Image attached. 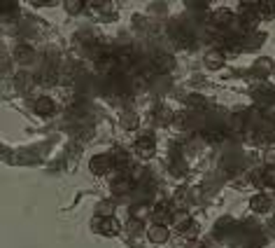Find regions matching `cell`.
Returning a JSON list of instances; mask_svg holds the SVG:
<instances>
[{
	"label": "cell",
	"instance_id": "obj_21",
	"mask_svg": "<svg viewBox=\"0 0 275 248\" xmlns=\"http://www.w3.org/2000/svg\"><path fill=\"white\" fill-rule=\"evenodd\" d=\"M196 234H199V227H196L194 223H191V225L182 232V237H187V239H196Z\"/></svg>",
	"mask_w": 275,
	"mask_h": 248
},
{
	"label": "cell",
	"instance_id": "obj_10",
	"mask_svg": "<svg viewBox=\"0 0 275 248\" xmlns=\"http://www.w3.org/2000/svg\"><path fill=\"white\" fill-rule=\"evenodd\" d=\"M112 192L115 194H126L131 190V180H129V176H122V178H115L112 180Z\"/></svg>",
	"mask_w": 275,
	"mask_h": 248
},
{
	"label": "cell",
	"instance_id": "obj_20",
	"mask_svg": "<svg viewBox=\"0 0 275 248\" xmlns=\"http://www.w3.org/2000/svg\"><path fill=\"white\" fill-rule=\"evenodd\" d=\"M264 162H266L268 169H275V147H268L266 155H264Z\"/></svg>",
	"mask_w": 275,
	"mask_h": 248
},
{
	"label": "cell",
	"instance_id": "obj_1",
	"mask_svg": "<svg viewBox=\"0 0 275 248\" xmlns=\"http://www.w3.org/2000/svg\"><path fill=\"white\" fill-rule=\"evenodd\" d=\"M93 227H96L100 234H105V237H115V234H119V223H117L115 216H110V218L98 216L96 220H93Z\"/></svg>",
	"mask_w": 275,
	"mask_h": 248
},
{
	"label": "cell",
	"instance_id": "obj_24",
	"mask_svg": "<svg viewBox=\"0 0 275 248\" xmlns=\"http://www.w3.org/2000/svg\"><path fill=\"white\" fill-rule=\"evenodd\" d=\"M191 106H203V99L201 96H191Z\"/></svg>",
	"mask_w": 275,
	"mask_h": 248
},
{
	"label": "cell",
	"instance_id": "obj_9",
	"mask_svg": "<svg viewBox=\"0 0 275 248\" xmlns=\"http://www.w3.org/2000/svg\"><path fill=\"white\" fill-rule=\"evenodd\" d=\"M14 59H16V63H31L33 61V49L28 45H19L14 52Z\"/></svg>",
	"mask_w": 275,
	"mask_h": 248
},
{
	"label": "cell",
	"instance_id": "obj_19",
	"mask_svg": "<svg viewBox=\"0 0 275 248\" xmlns=\"http://www.w3.org/2000/svg\"><path fill=\"white\" fill-rule=\"evenodd\" d=\"M122 124L126 126V129H136V126H138V117L133 115V113H129V115H124Z\"/></svg>",
	"mask_w": 275,
	"mask_h": 248
},
{
	"label": "cell",
	"instance_id": "obj_13",
	"mask_svg": "<svg viewBox=\"0 0 275 248\" xmlns=\"http://www.w3.org/2000/svg\"><path fill=\"white\" fill-rule=\"evenodd\" d=\"M268 204H271V202H268L266 194H257V197H252V202H250V209H252V211H259V213H261V211L268 209Z\"/></svg>",
	"mask_w": 275,
	"mask_h": 248
},
{
	"label": "cell",
	"instance_id": "obj_22",
	"mask_svg": "<svg viewBox=\"0 0 275 248\" xmlns=\"http://www.w3.org/2000/svg\"><path fill=\"white\" fill-rule=\"evenodd\" d=\"M16 7H19L16 2H7V5L2 7V14H12V12H16Z\"/></svg>",
	"mask_w": 275,
	"mask_h": 248
},
{
	"label": "cell",
	"instance_id": "obj_14",
	"mask_svg": "<svg viewBox=\"0 0 275 248\" xmlns=\"http://www.w3.org/2000/svg\"><path fill=\"white\" fill-rule=\"evenodd\" d=\"M173 223H175V227L180 230V232H184V227L191 225V218H189V213H184V211H177L175 218H173Z\"/></svg>",
	"mask_w": 275,
	"mask_h": 248
},
{
	"label": "cell",
	"instance_id": "obj_12",
	"mask_svg": "<svg viewBox=\"0 0 275 248\" xmlns=\"http://www.w3.org/2000/svg\"><path fill=\"white\" fill-rule=\"evenodd\" d=\"M173 63L175 61H173V56H168V54H159L154 59V66H156V70H161V73H163V70H170Z\"/></svg>",
	"mask_w": 275,
	"mask_h": 248
},
{
	"label": "cell",
	"instance_id": "obj_16",
	"mask_svg": "<svg viewBox=\"0 0 275 248\" xmlns=\"http://www.w3.org/2000/svg\"><path fill=\"white\" fill-rule=\"evenodd\" d=\"M271 70H273V63L268 61V59H259L257 66H254V73H261V75H268Z\"/></svg>",
	"mask_w": 275,
	"mask_h": 248
},
{
	"label": "cell",
	"instance_id": "obj_4",
	"mask_svg": "<svg viewBox=\"0 0 275 248\" xmlns=\"http://www.w3.org/2000/svg\"><path fill=\"white\" fill-rule=\"evenodd\" d=\"M33 108H35V113L42 117L47 115H54V110H56V106H54V101L49 99V96H40V99H35V103H33Z\"/></svg>",
	"mask_w": 275,
	"mask_h": 248
},
{
	"label": "cell",
	"instance_id": "obj_3",
	"mask_svg": "<svg viewBox=\"0 0 275 248\" xmlns=\"http://www.w3.org/2000/svg\"><path fill=\"white\" fill-rule=\"evenodd\" d=\"M154 150H156V143H154L152 136H140L136 140V152L140 157H152Z\"/></svg>",
	"mask_w": 275,
	"mask_h": 248
},
{
	"label": "cell",
	"instance_id": "obj_5",
	"mask_svg": "<svg viewBox=\"0 0 275 248\" xmlns=\"http://www.w3.org/2000/svg\"><path fill=\"white\" fill-rule=\"evenodd\" d=\"M147 237H149L152 244H166L168 237H170V232L166 230V225H154L152 230H147Z\"/></svg>",
	"mask_w": 275,
	"mask_h": 248
},
{
	"label": "cell",
	"instance_id": "obj_15",
	"mask_svg": "<svg viewBox=\"0 0 275 248\" xmlns=\"http://www.w3.org/2000/svg\"><path fill=\"white\" fill-rule=\"evenodd\" d=\"M259 16L273 19L275 16V2H259Z\"/></svg>",
	"mask_w": 275,
	"mask_h": 248
},
{
	"label": "cell",
	"instance_id": "obj_6",
	"mask_svg": "<svg viewBox=\"0 0 275 248\" xmlns=\"http://www.w3.org/2000/svg\"><path fill=\"white\" fill-rule=\"evenodd\" d=\"M119 59L117 56H103V59H98V70L100 73H115L117 68H119Z\"/></svg>",
	"mask_w": 275,
	"mask_h": 248
},
{
	"label": "cell",
	"instance_id": "obj_11",
	"mask_svg": "<svg viewBox=\"0 0 275 248\" xmlns=\"http://www.w3.org/2000/svg\"><path fill=\"white\" fill-rule=\"evenodd\" d=\"M257 185H268V187H275V169H268L266 173H257V178H254Z\"/></svg>",
	"mask_w": 275,
	"mask_h": 248
},
{
	"label": "cell",
	"instance_id": "obj_18",
	"mask_svg": "<svg viewBox=\"0 0 275 248\" xmlns=\"http://www.w3.org/2000/svg\"><path fill=\"white\" fill-rule=\"evenodd\" d=\"M82 7H84V2H82V0H68V2H66V9H68L70 14L82 12Z\"/></svg>",
	"mask_w": 275,
	"mask_h": 248
},
{
	"label": "cell",
	"instance_id": "obj_8",
	"mask_svg": "<svg viewBox=\"0 0 275 248\" xmlns=\"http://www.w3.org/2000/svg\"><path fill=\"white\" fill-rule=\"evenodd\" d=\"M206 63H207V68H219L224 63V54H222V49H210L206 54Z\"/></svg>",
	"mask_w": 275,
	"mask_h": 248
},
{
	"label": "cell",
	"instance_id": "obj_23",
	"mask_svg": "<svg viewBox=\"0 0 275 248\" xmlns=\"http://www.w3.org/2000/svg\"><path fill=\"white\" fill-rule=\"evenodd\" d=\"M140 227H142V225H140V220H131V223H129V232H131V234H136Z\"/></svg>",
	"mask_w": 275,
	"mask_h": 248
},
{
	"label": "cell",
	"instance_id": "obj_17",
	"mask_svg": "<svg viewBox=\"0 0 275 248\" xmlns=\"http://www.w3.org/2000/svg\"><path fill=\"white\" fill-rule=\"evenodd\" d=\"M112 211H115V204L100 202V204H98V209H96V213H100L103 218H110V216H112Z\"/></svg>",
	"mask_w": 275,
	"mask_h": 248
},
{
	"label": "cell",
	"instance_id": "obj_7",
	"mask_svg": "<svg viewBox=\"0 0 275 248\" xmlns=\"http://www.w3.org/2000/svg\"><path fill=\"white\" fill-rule=\"evenodd\" d=\"M168 218H170V209L166 206V204H161V206H156L152 213V220L156 223V225H166L168 223Z\"/></svg>",
	"mask_w": 275,
	"mask_h": 248
},
{
	"label": "cell",
	"instance_id": "obj_2",
	"mask_svg": "<svg viewBox=\"0 0 275 248\" xmlns=\"http://www.w3.org/2000/svg\"><path fill=\"white\" fill-rule=\"evenodd\" d=\"M115 166V157L110 155H98L91 159V171L96 173V176H103V173H107V171Z\"/></svg>",
	"mask_w": 275,
	"mask_h": 248
}]
</instances>
